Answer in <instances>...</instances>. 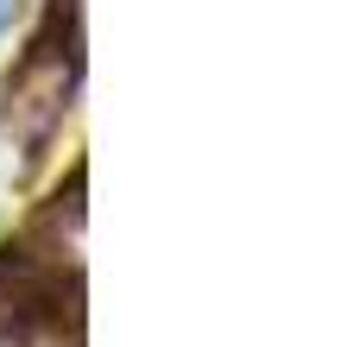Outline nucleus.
<instances>
[{
	"label": "nucleus",
	"instance_id": "f03ea898",
	"mask_svg": "<svg viewBox=\"0 0 360 347\" xmlns=\"http://www.w3.org/2000/svg\"><path fill=\"white\" fill-rule=\"evenodd\" d=\"M0 196H6V190H0Z\"/></svg>",
	"mask_w": 360,
	"mask_h": 347
},
{
	"label": "nucleus",
	"instance_id": "f257e3e1",
	"mask_svg": "<svg viewBox=\"0 0 360 347\" xmlns=\"http://www.w3.org/2000/svg\"><path fill=\"white\" fill-rule=\"evenodd\" d=\"M13 13H19V0H0V32L13 25Z\"/></svg>",
	"mask_w": 360,
	"mask_h": 347
}]
</instances>
